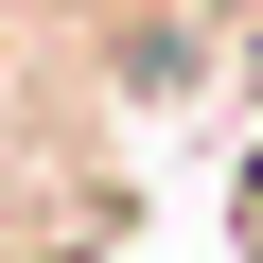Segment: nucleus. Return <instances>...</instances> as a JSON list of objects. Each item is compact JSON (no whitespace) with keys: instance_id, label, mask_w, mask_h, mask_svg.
<instances>
[{"instance_id":"nucleus-1","label":"nucleus","mask_w":263,"mask_h":263,"mask_svg":"<svg viewBox=\"0 0 263 263\" xmlns=\"http://www.w3.org/2000/svg\"><path fill=\"white\" fill-rule=\"evenodd\" d=\"M246 88H263V18H246Z\"/></svg>"}]
</instances>
